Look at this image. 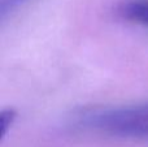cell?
<instances>
[{"mask_svg": "<svg viewBox=\"0 0 148 147\" xmlns=\"http://www.w3.org/2000/svg\"><path fill=\"white\" fill-rule=\"evenodd\" d=\"M82 124L105 134L148 139V102L90 112Z\"/></svg>", "mask_w": 148, "mask_h": 147, "instance_id": "cell-1", "label": "cell"}, {"mask_svg": "<svg viewBox=\"0 0 148 147\" xmlns=\"http://www.w3.org/2000/svg\"><path fill=\"white\" fill-rule=\"evenodd\" d=\"M117 13L123 20L148 27V0H125L118 4Z\"/></svg>", "mask_w": 148, "mask_h": 147, "instance_id": "cell-2", "label": "cell"}, {"mask_svg": "<svg viewBox=\"0 0 148 147\" xmlns=\"http://www.w3.org/2000/svg\"><path fill=\"white\" fill-rule=\"evenodd\" d=\"M16 119V113L13 109H4L0 116V125H1V138H4L8 133V129L13 125Z\"/></svg>", "mask_w": 148, "mask_h": 147, "instance_id": "cell-3", "label": "cell"}, {"mask_svg": "<svg viewBox=\"0 0 148 147\" xmlns=\"http://www.w3.org/2000/svg\"><path fill=\"white\" fill-rule=\"evenodd\" d=\"M25 0H1V17H4L5 13H8L9 10L14 9L17 5H20Z\"/></svg>", "mask_w": 148, "mask_h": 147, "instance_id": "cell-4", "label": "cell"}]
</instances>
